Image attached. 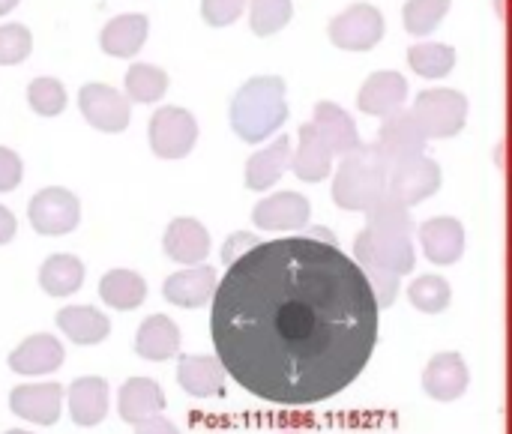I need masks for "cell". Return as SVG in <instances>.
Masks as SVG:
<instances>
[{
	"label": "cell",
	"mask_w": 512,
	"mask_h": 434,
	"mask_svg": "<svg viewBox=\"0 0 512 434\" xmlns=\"http://www.w3.org/2000/svg\"><path fill=\"white\" fill-rule=\"evenodd\" d=\"M222 369L252 396L309 408L351 387L378 342V303L357 261L315 234L249 246L213 291Z\"/></svg>",
	"instance_id": "1"
},
{
	"label": "cell",
	"mask_w": 512,
	"mask_h": 434,
	"mask_svg": "<svg viewBox=\"0 0 512 434\" xmlns=\"http://www.w3.org/2000/svg\"><path fill=\"white\" fill-rule=\"evenodd\" d=\"M288 120V99L285 81L279 75H258L249 78L231 102V129L237 138L258 144L267 141L282 123Z\"/></svg>",
	"instance_id": "2"
},
{
	"label": "cell",
	"mask_w": 512,
	"mask_h": 434,
	"mask_svg": "<svg viewBox=\"0 0 512 434\" xmlns=\"http://www.w3.org/2000/svg\"><path fill=\"white\" fill-rule=\"evenodd\" d=\"M387 171L390 162L378 150V144H357L351 153L342 156V165L333 177V201L342 210L366 213L384 192H387Z\"/></svg>",
	"instance_id": "3"
},
{
	"label": "cell",
	"mask_w": 512,
	"mask_h": 434,
	"mask_svg": "<svg viewBox=\"0 0 512 434\" xmlns=\"http://www.w3.org/2000/svg\"><path fill=\"white\" fill-rule=\"evenodd\" d=\"M354 261L360 267L387 270L402 279V276L414 273L417 252H414V240L408 234H387V231L363 228L360 237L354 240Z\"/></svg>",
	"instance_id": "4"
},
{
	"label": "cell",
	"mask_w": 512,
	"mask_h": 434,
	"mask_svg": "<svg viewBox=\"0 0 512 434\" xmlns=\"http://www.w3.org/2000/svg\"><path fill=\"white\" fill-rule=\"evenodd\" d=\"M426 138H453L468 123V99L459 90H423L411 108Z\"/></svg>",
	"instance_id": "5"
},
{
	"label": "cell",
	"mask_w": 512,
	"mask_h": 434,
	"mask_svg": "<svg viewBox=\"0 0 512 434\" xmlns=\"http://www.w3.org/2000/svg\"><path fill=\"white\" fill-rule=\"evenodd\" d=\"M441 180H444L441 177V165L432 162L429 156L417 153V156L390 162V171H387V195H393L405 207H414V204L429 201L441 189Z\"/></svg>",
	"instance_id": "6"
},
{
	"label": "cell",
	"mask_w": 512,
	"mask_h": 434,
	"mask_svg": "<svg viewBox=\"0 0 512 434\" xmlns=\"http://www.w3.org/2000/svg\"><path fill=\"white\" fill-rule=\"evenodd\" d=\"M147 135H150V150L159 159H183L192 153L198 141V120L186 108L165 105L150 117Z\"/></svg>",
	"instance_id": "7"
},
{
	"label": "cell",
	"mask_w": 512,
	"mask_h": 434,
	"mask_svg": "<svg viewBox=\"0 0 512 434\" xmlns=\"http://www.w3.org/2000/svg\"><path fill=\"white\" fill-rule=\"evenodd\" d=\"M327 33L342 51H372L384 39V15L372 3H354L330 21Z\"/></svg>",
	"instance_id": "8"
},
{
	"label": "cell",
	"mask_w": 512,
	"mask_h": 434,
	"mask_svg": "<svg viewBox=\"0 0 512 434\" xmlns=\"http://www.w3.org/2000/svg\"><path fill=\"white\" fill-rule=\"evenodd\" d=\"M27 216H30V225H33L36 234H42V237H63V234L78 228V222H81V201L69 189L51 186V189H42V192H36L30 198Z\"/></svg>",
	"instance_id": "9"
},
{
	"label": "cell",
	"mask_w": 512,
	"mask_h": 434,
	"mask_svg": "<svg viewBox=\"0 0 512 434\" xmlns=\"http://www.w3.org/2000/svg\"><path fill=\"white\" fill-rule=\"evenodd\" d=\"M78 108H81V117L99 132H123L132 120L126 93H117L114 87L99 84V81H90L81 87Z\"/></svg>",
	"instance_id": "10"
},
{
	"label": "cell",
	"mask_w": 512,
	"mask_h": 434,
	"mask_svg": "<svg viewBox=\"0 0 512 434\" xmlns=\"http://www.w3.org/2000/svg\"><path fill=\"white\" fill-rule=\"evenodd\" d=\"M312 204L300 192H276L255 204L252 222L261 231H300L309 225Z\"/></svg>",
	"instance_id": "11"
},
{
	"label": "cell",
	"mask_w": 512,
	"mask_h": 434,
	"mask_svg": "<svg viewBox=\"0 0 512 434\" xmlns=\"http://www.w3.org/2000/svg\"><path fill=\"white\" fill-rule=\"evenodd\" d=\"M60 405H63V387L48 381V384H18L9 393V408L15 417L36 423V426H54L60 420Z\"/></svg>",
	"instance_id": "12"
},
{
	"label": "cell",
	"mask_w": 512,
	"mask_h": 434,
	"mask_svg": "<svg viewBox=\"0 0 512 434\" xmlns=\"http://www.w3.org/2000/svg\"><path fill=\"white\" fill-rule=\"evenodd\" d=\"M426 132L420 129L417 117L405 108L393 111L384 117L381 132H378V150L384 153L387 162H399L408 156H417L426 150Z\"/></svg>",
	"instance_id": "13"
},
{
	"label": "cell",
	"mask_w": 512,
	"mask_h": 434,
	"mask_svg": "<svg viewBox=\"0 0 512 434\" xmlns=\"http://www.w3.org/2000/svg\"><path fill=\"white\" fill-rule=\"evenodd\" d=\"M408 102V81L402 72L384 69L363 81L357 93V108L369 117H387Z\"/></svg>",
	"instance_id": "14"
},
{
	"label": "cell",
	"mask_w": 512,
	"mask_h": 434,
	"mask_svg": "<svg viewBox=\"0 0 512 434\" xmlns=\"http://www.w3.org/2000/svg\"><path fill=\"white\" fill-rule=\"evenodd\" d=\"M420 246L432 264L450 267L465 255V225L453 216H435L420 225Z\"/></svg>",
	"instance_id": "15"
},
{
	"label": "cell",
	"mask_w": 512,
	"mask_h": 434,
	"mask_svg": "<svg viewBox=\"0 0 512 434\" xmlns=\"http://www.w3.org/2000/svg\"><path fill=\"white\" fill-rule=\"evenodd\" d=\"M216 270L207 264H189V270H180L165 279L162 294L177 309H201L213 291H216Z\"/></svg>",
	"instance_id": "16"
},
{
	"label": "cell",
	"mask_w": 512,
	"mask_h": 434,
	"mask_svg": "<svg viewBox=\"0 0 512 434\" xmlns=\"http://www.w3.org/2000/svg\"><path fill=\"white\" fill-rule=\"evenodd\" d=\"M468 384H471V375H468V366L459 354H438L429 360V366L423 372V390L435 402L462 399Z\"/></svg>",
	"instance_id": "17"
},
{
	"label": "cell",
	"mask_w": 512,
	"mask_h": 434,
	"mask_svg": "<svg viewBox=\"0 0 512 434\" xmlns=\"http://www.w3.org/2000/svg\"><path fill=\"white\" fill-rule=\"evenodd\" d=\"M162 246H165V255L177 264H201L210 255V234L198 219L180 216L168 225Z\"/></svg>",
	"instance_id": "18"
},
{
	"label": "cell",
	"mask_w": 512,
	"mask_h": 434,
	"mask_svg": "<svg viewBox=\"0 0 512 434\" xmlns=\"http://www.w3.org/2000/svg\"><path fill=\"white\" fill-rule=\"evenodd\" d=\"M63 345L48 336V333H39V336H30L24 339L12 354H9V369L15 375H51L63 366Z\"/></svg>",
	"instance_id": "19"
},
{
	"label": "cell",
	"mask_w": 512,
	"mask_h": 434,
	"mask_svg": "<svg viewBox=\"0 0 512 434\" xmlns=\"http://www.w3.org/2000/svg\"><path fill=\"white\" fill-rule=\"evenodd\" d=\"M177 381L195 399H219V396H225V369H222L219 357H204V354L180 357Z\"/></svg>",
	"instance_id": "20"
},
{
	"label": "cell",
	"mask_w": 512,
	"mask_h": 434,
	"mask_svg": "<svg viewBox=\"0 0 512 434\" xmlns=\"http://www.w3.org/2000/svg\"><path fill=\"white\" fill-rule=\"evenodd\" d=\"M291 171L303 183H321L324 177H330V171H333V150L327 147V141L321 138L315 123H303L300 126V144H297V156L291 153Z\"/></svg>",
	"instance_id": "21"
},
{
	"label": "cell",
	"mask_w": 512,
	"mask_h": 434,
	"mask_svg": "<svg viewBox=\"0 0 512 434\" xmlns=\"http://www.w3.org/2000/svg\"><path fill=\"white\" fill-rule=\"evenodd\" d=\"M150 33V21L141 12H129V15H117L111 18L102 33H99V45L105 54L111 57H135Z\"/></svg>",
	"instance_id": "22"
},
{
	"label": "cell",
	"mask_w": 512,
	"mask_h": 434,
	"mask_svg": "<svg viewBox=\"0 0 512 434\" xmlns=\"http://www.w3.org/2000/svg\"><path fill=\"white\" fill-rule=\"evenodd\" d=\"M135 351H138L141 360H150V363H162V360L177 357V351H180V330H177V324L168 315H150L138 327Z\"/></svg>",
	"instance_id": "23"
},
{
	"label": "cell",
	"mask_w": 512,
	"mask_h": 434,
	"mask_svg": "<svg viewBox=\"0 0 512 434\" xmlns=\"http://www.w3.org/2000/svg\"><path fill=\"white\" fill-rule=\"evenodd\" d=\"M69 414L81 429H93L108 414V384L102 378H78L69 387Z\"/></svg>",
	"instance_id": "24"
},
{
	"label": "cell",
	"mask_w": 512,
	"mask_h": 434,
	"mask_svg": "<svg viewBox=\"0 0 512 434\" xmlns=\"http://www.w3.org/2000/svg\"><path fill=\"white\" fill-rule=\"evenodd\" d=\"M321 132V138L327 141V147L333 150V156H345L360 144V132L357 123L351 120V114L336 105V102H318L315 105V120H312Z\"/></svg>",
	"instance_id": "25"
},
{
	"label": "cell",
	"mask_w": 512,
	"mask_h": 434,
	"mask_svg": "<svg viewBox=\"0 0 512 434\" xmlns=\"http://www.w3.org/2000/svg\"><path fill=\"white\" fill-rule=\"evenodd\" d=\"M288 168H291V138L279 135L270 147L258 150L246 162V186L255 192H264L273 183H279Z\"/></svg>",
	"instance_id": "26"
},
{
	"label": "cell",
	"mask_w": 512,
	"mask_h": 434,
	"mask_svg": "<svg viewBox=\"0 0 512 434\" xmlns=\"http://www.w3.org/2000/svg\"><path fill=\"white\" fill-rule=\"evenodd\" d=\"M117 405H120V417L129 423V426H138L141 420H150L156 414H162L165 408V393L156 381L150 378H132L120 387V396H117Z\"/></svg>",
	"instance_id": "27"
},
{
	"label": "cell",
	"mask_w": 512,
	"mask_h": 434,
	"mask_svg": "<svg viewBox=\"0 0 512 434\" xmlns=\"http://www.w3.org/2000/svg\"><path fill=\"white\" fill-rule=\"evenodd\" d=\"M57 327L75 345H99L111 333V321L93 306H66L57 312Z\"/></svg>",
	"instance_id": "28"
},
{
	"label": "cell",
	"mask_w": 512,
	"mask_h": 434,
	"mask_svg": "<svg viewBox=\"0 0 512 434\" xmlns=\"http://www.w3.org/2000/svg\"><path fill=\"white\" fill-rule=\"evenodd\" d=\"M99 297L105 300V306H111L117 312H132L144 303L147 285L132 270H111L99 282Z\"/></svg>",
	"instance_id": "29"
},
{
	"label": "cell",
	"mask_w": 512,
	"mask_h": 434,
	"mask_svg": "<svg viewBox=\"0 0 512 434\" xmlns=\"http://www.w3.org/2000/svg\"><path fill=\"white\" fill-rule=\"evenodd\" d=\"M39 285L51 297H72L84 285V264L75 255H51L39 270Z\"/></svg>",
	"instance_id": "30"
},
{
	"label": "cell",
	"mask_w": 512,
	"mask_h": 434,
	"mask_svg": "<svg viewBox=\"0 0 512 434\" xmlns=\"http://www.w3.org/2000/svg\"><path fill=\"white\" fill-rule=\"evenodd\" d=\"M408 63L420 78H444L456 66V48L444 42H420L408 48Z\"/></svg>",
	"instance_id": "31"
},
{
	"label": "cell",
	"mask_w": 512,
	"mask_h": 434,
	"mask_svg": "<svg viewBox=\"0 0 512 434\" xmlns=\"http://www.w3.org/2000/svg\"><path fill=\"white\" fill-rule=\"evenodd\" d=\"M168 90V72L153 63H135L126 72V99L129 102H159Z\"/></svg>",
	"instance_id": "32"
},
{
	"label": "cell",
	"mask_w": 512,
	"mask_h": 434,
	"mask_svg": "<svg viewBox=\"0 0 512 434\" xmlns=\"http://www.w3.org/2000/svg\"><path fill=\"white\" fill-rule=\"evenodd\" d=\"M366 216H369V225L366 228H372V231H387V234H414V222H411V213H408V207L402 204V201H396L393 195H381L369 210H366Z\"/></svg>",
	"instance_id": "33"
},
{
	"label": "cell",
	"mask_w": 512,
	"mask_h": 434,
	"mask_svg": "<svg viewBox=\"0 0 512 434\" xmlns=\"http://www.w3.org/2000/svg\"><path fill=\"white\" fill-rule=\"evenodd\" d=\"M408 297H411L414 309H420L426 315H441L450 306L453 291H450V282L441 276H417L414 285L408 288Z\"/></svg>",
	"instance_id": "34"
},
{
	"label": "cell",
	"mask_w": 512,
	"mask_h": 434,
	"mask_svg": "<svg viewBox=\"0 0 512 434\" xmlns=\"http://www.w3.org/2000/svg\"><path fill=\"white\" fill-rule=\"evenodd\" d=\"M294 15L291 0H252L249 3V27L255 36H273L279 33Z\"/></svg>",
	"instance_id": "35"
},
{
	"label": "cell",
	"mask_w": 512,
	"mask_h": 434,
	"mask_svg": "<svg viewBox=\"0 0 512 434\" xmlns=\"http://www.w3.org/2000/svg\"><path fill=\"white\" fill-rule=\"evenodd\" d=\"M450 12V0H408L402 9L405 30L411 36H429Z\"/></svg>",
	"instance_id": "36"
},
{
	"label": "cell",
	"mask_w": 512,
	"mask_h": 434,
	"mask_svg": "<svg viewBox=\"0 0 512 434\" xmlns=\"http://www.w3.org/2000/svg\"><path fill=\"white\" fill-rule=\"evenodd\" d=\"M27 102L39 117H57L66 108V87L57 78H36L27 84Z\"/></svg>",
	"instance_id": "37"
},
{
	"label": "cell",
	"mask_w": 512,
	"mask_h": 434,
	"mask_svg": "<svg viewBox=\"0 0 512 434\" xmlns=\"http://www.w3.org/2000/svg\"><path fill=\"white\" fill-rule=\"evenodd\" d=\"M33 51V36L24 24H0V66H18Z\"/></svg>",
	"instance_id": "38"
},
{
	"label": "cell",
	"mask_w": 512,
	"mask_h": 434,
	"mask_svg": "<svg viewBox=\"0 0 512 434\" xmlns=\"http://www.w3.org/2000/svg\"><path fill=\"white\" fill-rule=\"evenodd\" d=\"M369 288H372V297L378 303V309H390L399 297V276L387 273V270H375V267H360Z\"/></svg>",
	"instance_id": "39"
},
{
	"label": "cell",
	"mask_w": 512,
	"mask_h": 434,
	"mask_svg": "<svg viewBox=\"0 0 512 434\" xmlns=\"http://www.w3.org/2000/svg\"><path fill=\"white\" fill-rule=\"evenodd\" d=\"M246 9V0H201V18L210 27H228L234 24Z\"/></svg>",
	"instance_id": "40"
},
{
	"label": "cell",
	"mask_w": 512,
	"mask_h": 434,
	"mask_svg": "<svg viewBox=\"0 0 512 434\" xmlns=\"http://www.w3.org/2000/svg\"><path fill=\"white\" fill-rule=\"evenodd\" d=\"M21 174H24V168H21L18 153H15V150H9V147H0V192H12V189H18Z\"/></svg>",
	"instance_id": "41"
},
{
	"label": "cell",
	"mask_w": 512,
	"mask_h": 434,
	"mask_svg": "<svg viewBox=\"0 0 512 434\" xmlns=\"http://www.w3.org/2000/svg\"><path fill=\"white\" fill-rule=\"evenodd\" d=\"M15 231H18V222H15V216L0 204V246H6L12 237H15Z\"/></svg>",
	"instance_id": "42"
},
{
	"label": "cell",
	"mask_w": 512,
	"mask_h": 434,
	"mask_svg": "<svg viewBox=\"0 0 512 434\" xmlns=\"http://www.w3.org/2000/svg\"><path fill=\"white\" fill-rule=\"evenodd\" d=\"M135 432H177V429H174V423H168V420H162V417L156 414V417H150V420H141V423L135 426Z\"/></svg>",
	"instance_id": "43"
},
{
	"label": "cell",
	"mask_w": 512,
	"mask_h": 434,
	"mask_svg": "<svg viewBox=\"0 0 512 434\" xmlns=\"http://www.w3.org/2000/svg\"><path fill=\"white\" fill-rule=\"evenodd\" d=\"M21 0H0V15H6V12H12L15 6H18Z\"/></svg>",
	"instance_id": "44"
}]
</instances>
